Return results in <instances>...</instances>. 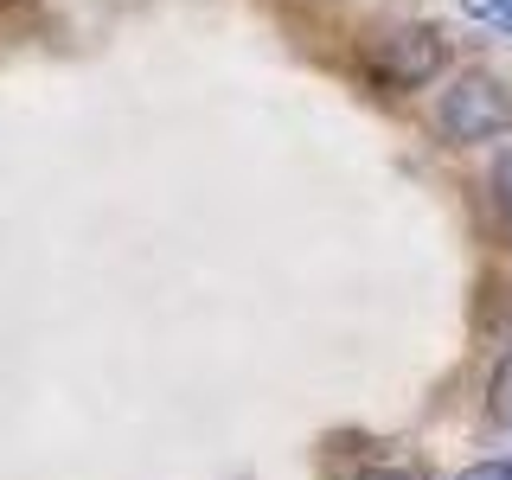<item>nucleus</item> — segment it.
Returning <instances> with one entry per match:
<instances>
[{
    "label": "nucleus",
    "instance_id": "423d86ee",
    "mask_svg": "<svg viewBox=\"0 0 512 480\" xmlns=\"http://www.w3.org/2000/svg\"><path fill=\"white\" fill-rule=\"evenodd\" d=\"M455 480H512V455H487V461H468Z\"/></svg>",
    "mask_w": 512,
    "mask_h": 480
},
{
    "label": "nucleus",
    "instance_id": "f257e3e1",
    "mask_svg": "<svg viewBox=\"0 0 512 480\" xmlns=\"http://www.w3.org/2000/svg\"><path fill=\"white\" fill-rule=\"evenodd\" d=\"M436 128L455 148H474V141H500L512 128V90L487 71H461L455 84L442 90V109H436Z\"/></svg>",
    "mask_w": 512,
    "mask_h": 480
},
{
    "label": "nucleus",
    "instance_id": "f03ea898",
    "mask_svg": "<svg viewBox=\"0 0 512 480\" xmlns=\"http://www.w3.org/2000/svg\"><path fill=\"white\" fill-rule=\"evenodd\" d=\"M442 58H448V39L436 26H391L372 52L378 77L397 84V90H423L429 77H442Z\"/></svg>",
    "mask_w": 512,
    "mask_h": 480
},
{
    "label": "nucleus",
    "instance_id": "39448f33",
    "mask_svg": "<svg viewBox=\"0 0 512 480\" xmlns=\"http://www.w3.org/2000/svg\"><path fill=\"white\" fill-rule=\"evenodd\" d=\"M493 205L506 212V224H512V148L493 160Z\"/></svg>",
    "mask_w": 512,
    "mask_h": 480
},
{
    "label": "nucleus",
    "instance_id": "7ed1b4c3",
    "mask_svg": "<svg viewBox=\"0 0 512 480\" xmlns=\"http://www.w3.org/2000/svg\"><path fill=\"white\" fill-rule=\"evenodd\" d=\"M487 416L512 429V352H506L500 365H493V378H487Z\"/></svg>",
    "mask_w": 512,
    "mask_h": 480
},
{
    "label": "nucleus",
    "instance_id": "20e7f679",
    "mask_svg": "<svg viewBox=\"0 0 512 480\" xmlns=\"http://www.w3.org/2000/svg\"><path fill=\"white\" fill-rule=\"evenodd\" d=\"M461 13L480 26H493V32H512V0H461Z\"/></svg>",
    "mask_w": 512,
    "mask_h": 480
},
{
    "label": "nucleus",
    "instance_id": "0eeeda50",
    "mask_svg": "<svg viewBox=\"0 0 512 480\" xmlns=\"http://www.w3.org/2000/svg\"><path fill=\"white\" fill-rule=\"evenodd\" d=\"M352 480H416L410 468H391V461H384V468H365V474H352Z\"/></svg>",
    "mask_w": 512,
    "mask_h": 480
}]
</instances>
